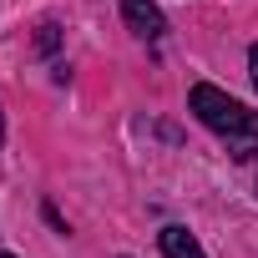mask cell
Masks as SVG:
<instances>
[{
    "label": "cell",
    "instance_id": "1",
    "mask_svg": "<svg viewBox=\"0 0 258 258\" xmlns=\"http://www.w3.org/2000/svg\"><path fill=\"white\" fill-rule=\"evenodd\" d=\"M187 106H192V116H198L203 126H213L218 137H228V152H233V157H253V152H258V111H248V106L233 101L228 91L198 81V86L187 91Z\"/></svg>",
    "mask_w": 258,
    "mask_h": 258
},
{
    "label": "cell",
    "instance_id": "2",
    "mask_svg": "<svg viewBox=\"0 0 258 258\" xmlns=\"http://www.w3.org/2000/svg\"><path fill=\"white\" fill-rule=\"evenodd\" d=\"M121 16H126V26H132V36H142V41H157L167 31V21H162V11L152 6V0H121Z\"/></svg>",
    "mask_w": 258,
    "mask_h": 258
},
{
    "label": "cell",
    "instance_id": "3",
    "mask_svg": "<svg viewBox=\"0 0 258 258\" xmlns=\"http://www.w3.org/2000/svg\"><path fill=\"white\" fill-rule=\"evenodd\" d=\"M157 243H162V253H167V258H208V253L198 248V238H192L187 228H177V223H172V228H162V233H157Z\"/></svg>",
    "mask_w": 258,
    "mask_h": 258
},
{
    "label": "cell",
    "instance_id": "4",
    "mask_svg": "<svg viewBox=\"0 0 258 258\" xmlns=\"http://www.w3.org/2000/svg\"><path fill=\"white\" fill-rule=\"evenodd\" d=\"M248 76H253V86H258V46L248 51Z\"/></svg>",
    "mask_w": 258,
    "mask_h": 258
},
{
    "label": "cell",
    "instance_id": "5",
    "mask_svg": "<svg viewBox=\"0 0 258 258\" xmlns=\"http://www.w3.org/2000/svg\"><path fill=\"white\" fill-rule=\"evenodd\" d=\"M0 142H6V111H0Z\"/></svg>",
    "mask_w": 258,
    "mask_h": 258
},
{
    "label": "cell",
    "instance_id": "6",
    "mask_svg": "<svg viewBox=\"0 0 258 258\" xmlns=\"http://www.w3.org/2000/svg\"><path fill=\"white\" fill-rule=\"evenodd\" d=\"M0 258H16V253H0Z\"/></svg>",
    "mask_w": 258,
    "mask_h": 258
}]
</instances>
